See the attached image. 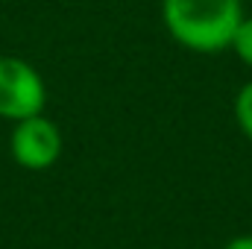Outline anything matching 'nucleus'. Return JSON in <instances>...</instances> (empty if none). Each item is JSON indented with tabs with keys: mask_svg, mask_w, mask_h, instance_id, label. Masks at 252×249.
<instances>
[{
	"mask_svg": "<svg viewBox=\"0 0 252 249\" xmlns=\"http://www.w3.org/2000/svg\"><path fill=\"white\" fill-rule=\"evenodd\" d=\"M161 9L170 35L199 53L226 50L244 21L241 0H164Z\"/></svg>",
	"mask_w": 252,
	"mask_h": 249,
	"instance_id": "obj_1",
	"label": "nucleus"
},
{
	"mask_svg": "<svg viewBox=\"0 0 252 249\" xmlns=\"http://www.w3.org/2000/svg\"><path fill=\"white\" fill-rule=\"evenodd\" d=\"M44 100V82L32 64L15 56L0 59V118L15 124L24 118H35L41 115Z\"/></svg>",
	"mask_w": 252,
	"mask_h": 249,
	"instance_id": "obj_2",
	"label": "nucleus"
},
{
	"mask_svg": "<svg viewBox=\"0 0 252 249\" xmlns=\"http://www.w3.org/2000/svg\"><path fill=\"white\" fill-rule=\"evenodd\" d=\"M12 156L27 170H47L62 156V135L47 118H24L12 132Z\"/></svg>",
	"mask_w": 252,
	"mask_h": 249,
	"instance_id": "obj_3",
	"label": "nucleus"
},
{
	"mask_svg": "<svg viewBox=\"0 0 252 249\" xmlns=\"http://www.w3.org/2000/svg\"><path fill=\"white\" fill-rule=\"evenodd\" d=\"M229 47L252 67V18H244V21L238 24V30H235V35H232V44H229Z\"/></svg>",
	"mask_w": 252,
	"mask_h": 249,
	"instance_id": "obj_4",
	"label": "nucleus"
},
{
	"mask_svg": "<svg viewBox=\"0 0 252 249\" xmlns=\"http://www.w3.org/2000/svg\"><path fill=\"white\" fill-rule=\"evenodd\" d=\"M235 115H238V124L247 132V138L252 141V82H247L235 100Z\"/></svg>",
	"mask_w": 252,
	"mask_h": 249,
	"instance_id": "obj_5",
	"label": "nucleus"
},
{
	"mask_svg": "<svg viewBox=\"0 0 252 249\" xmlns=\"http://www.w3.org/2000/svg\"><path fill=\"white\" fill-rule=\"evenodd\" d=\"M223 249H252V235H241V238L229 241Z\"/></svg>",
	"mask_w": 252,
	"mask_h": 249,
	"instance_id": "obj_6",
	"label": "nucleus"
}]
</instances>
